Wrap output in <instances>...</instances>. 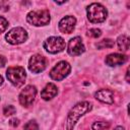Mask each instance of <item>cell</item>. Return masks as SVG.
Wrapping results in <instances>:
<instances>
[{
  "mask_svg": "<svg viewBox=\"0 0 130 130\" xmlns=\"http://www.w3.org/2000/svg\"><path fill=\"white\" fill-rule=\"evenodd\" d=\"M114 130H125V129H124L122 126H118V127H116Z\"/></svg>",
  "mask_w": 130,
  "mask_h": 130,
  "instance_id": "cell-25",
  "label": "cell"
},
{
  "mask_svg": "<svg viewBox=\"0 0 130 130\" xmlns=\"http://www.w3.org/2000/svg\"><path fill=\"white\" fill-rule=\"evenodd\" d=\"M126 80L129 82V70L127 69V72H126Z\"/></svg>",
  "mask_w": 130,
  "mask_h": 130,
  "instance_id": "cell-24",
  "label": "cell"
},
{
  "mask_svg": "<svg viewBox=\"0 0 130 130\" xmlns=\"http://www.w3.org/2000/svg\"><path fill=\"white\" fill-rule=\"evenodd\" d=\"M94 96L96 100H99L105 104L112 105L114 103V92L110 89H100L95 92Z\"/></svg>",
  "mask_w": 130,
  "mask_h": 130,
  "instance_id": "cell-13",
  "label": "cell"
},
{
  "mask_svg": "<svg viewBox=\"0 0 130 130\" xmlns=\"http://www.w3.org/2000/svg\"><path fill=\"white\" fill-rule=\"evenodd\" d=\"M58 90H57V86L54 83H48L44 89L41 91V98L45 101H49L52 100L54 96H56Z\"/></svg>",
  "mask_w": 130,
  "mask_h": 130,
  "instance_id": "cell-14",
  "label": "cell"
},
{
  "mask_svg": "<svg viewBox=\"0 0 130 130\" xmlns=\"http://www.w3.org/2000/svg\"><path fill=\"white\" fill-rule=\"evenodd\" d=\"M46 66H47V59L40 54H36L31 56L28 61V69L34 73L42 72L46 68Z\"/></svg>",
  "mask_w": 130,
  "mask_h": 130,
  "instance_id": "cell-9",
  "label": "cell"
},
{
  "mask_svg": "<svg viewBox=\"0 0 130 130\" xmlns=\"http://www.w3.org/2000/svg\"><path fill=\"white\" fill-rule=\"evenodd\" d=\"M75 24H76L75 17L71 16V15H67V16L63 17L60 20V22H59V29L63 34H70L74 29Z\"/></svg>",
  "mask_w": 130,
  "mask_h": 130,
  "instance_id": "cell-11",
  "label": "cell"
},
{
  "mask_svg": "<svg viewBox=\"0 0 130 130\" xmlns=\"http://www.w3.org/2000/svg\"><path fill=\"white\" fill-rule=\"evenodd\" d=\"M8 26V21L6 20V18L0 16V34L3 32Z\"/></svg>",
  "mask_w": 130,
  "mask_h": 130,
  "instance_id": "cell-21",
  "label": "cell"
},
{
  "mask_svg": "<svg viewBox=\"0 0 130 130\" xmlns=\"http://www.w3.org/2000/svg\"><path fill=\"white\" fill-rule=\"evenodd\" d=\"M15 112H16V110H15V108H14L13 106H6V107L3 109V113H4V115H6V116L13 115V114H15Z\"/></svg>",
  "mask_w": 130,
  "mask_h": 130,
  "instance_id": "cell-20",
  "label": "cell"
},
{
  "mask_svg": "<svg viewBox=\"0 0 130 130\" xmlns=\"http://www.w3.org/2000/svg\"><path fill=\"white\" fill-rule=\"evenodd\" d=\"M37 94V88L34 85H27L25 86L20 94H19V103L23 106V107H29L31 106Z\"/></svg>",
  "mask_w": 130,
  "mask_h": 130,
  "instance_id": "cell-8",
  "label": "cell"
},
{
  "mask_svg": "<svg viewBox=\"0 0 130 130\" xmlns=\"http://www.w3.org/2000/svg\"><path fill=\"white\" fill-rule=\"evenodd\" d=\"M2 83H3V77H2L1 75H0V85H1Z\"/></svg>",
  "mask_w": 130,
  "mask_h": 130,
  "instance_id": "cell-26",
  "label": "cell"
},
{
  "mask_svg": "<svg viewBox=\"0 0 130 130\" xmlns=\"http://www.w3.org/2000/svg\"><path fill=\"white\" fill-rule=\"evenodd\" d=\"M65 41L60 37H50L44 43V48L47 52L51 54H56L62 52L65 49Z\"/></svg>",
  "mask_w": 130,
  "mask_h": 130,
  "instance_id": "cell-6",
  "label": "cell"
},
{
  "mask_svg": "<svg viewBox=\"0 0 130 130\" xmlns=\"http://www.w3.org/2000/svg\"><path fill=\"white\" fill-rule=\"evenodd\" d=\"M127 57L123 54H119V53H113L110 54L106 57V64L109 66H117V65H122L126 62Z\"/></svg>",
  "mask_w": 130,
  "mask_h": 130,
  "instance_id": "cell-12",
  "label": "cell"
},
{
  "mask_svg": "<svg viewBox=\"0 0 130 130\" xmlns=\"http://www.w3.org/2000/svg\"><path fill=\"white\" fill-rule=\"evenodd\" d=\"M18 123H19V120H18V119H16V118H14V119H11V120L9 121V124H10L11 126H13V127L17 126V125H18Z\"/></svg>",
  "mask_w": 130,
  "mask_h": 130,
  "instance_id": "cell-22",
  "label": "cell"
},
{
  "mask_svg": "<svg viewBox=\"0 0 130 130\" xmlns=\"http://www.w3.org/2000/svg\"><path fill=\"white\" fill-rule=\"evenodd\" d=\"M110 127V123L109 122H105V121H98L94 122L91 126L92 130H107Z\"/></svg>",
  "mask_w": 130,
  "mask_h": 130,
  "instance_id": "cell-17",
  "label": "cell"
},
{
  "mask_svg": "<svg viewBox=\"0 0 130 130\" xmlns=\"http://www.w3.org/2000/svg\"><path fill=\"white\" fill-rule=\"evenodd\" d=\"M87 17L88 20L92 23L104 22L107 18V9L100 3H91L87 8Z\"/></svg>",
  "mask_w": 130,
  "mask_h": 130,
  "instance_id": "cell-2",
  "label": "cell"
},
{
  "mask_svg": "<svg viewBox=\"0 0 130 130\" xmlns=\"http://www.w3.org/2000/svg\"><path fill=\"white\" fill-rule=\"evenodd\" d=\"M5 63H6V59H5V57L0 56V67H3V66L5 65Z\"/></svg>",
  "mask_w": 130,
  "mask_h": 130,
  "instance_id": "cell-23",
  "label": "cell"
},
{
  "mask_svg": "<svg viewBox=\"0 0 130 130\" xmlns=\"http://www.w3.org/2000/svg\"><path fill=\"white\" fill-rule=\"evenodd\" d=\"M5 39L11 45H18V44H21V43L26 41L27 32L24 28L17 26V27H14V28L10 29L6 34Z\"/></svg>",
  "mask_w": 130,
  "mask_h": 130,
  "instance_id": "cell-5",
  "label": "cell"
},
{
  "mask_svg": "<svg viewBox=\"0 0 130 130\" xmlns=\"http://www.w3.org/2000/svg\"><path fill=\"white\" fill-rule=\"evenodd\" d=\"M117 44H118V47H119V49L121 51H127L129 49V44H130L129 38L127 36H125V35H122V36H120L118 38Z\"/></svg>",
  "mask_w": 130,
  "mask_h": 130,
  "instance_id": "cell-15",
  "label": "cell"
},
{
  "mask_svg": "<svg viewBox=\"0 0 130 130\" xmlns=\"http://www.w3.org/2000/svg\"><path fill=\"white\" fill-rule=\"evenodd\" d=\"M114 45H115V43L113 40L105 39V40H103L96 44V48L98 49H109V48H113Z\"/></svg>",
  "mask_w": 130,
  "mask_h": 130,
  "instance_id": "cell-16",
  "label": "cell"
},
{
  "mask_svg": "<svg viewBox=\"0 0 130 130\" xmlns=\"http://www.w3.org/2000/svg\"><path fill=\"white\" fill-rule=\"evenodd\" d=\"M6 76L8 80L13 84L15 87H20L23 85L26 77V73L23 67L21 66H14V67H9L6 71Z\"/></svg>",
  "mask_w": 130,
  "mask_h": 130,
  "instance_id": "cell-3",
  "label": "cell"
},
{
  "mask_svg": "<svg viewBox=\"0 0 130 130\" xmlns=\"http://www.w3.org/2000/svg\"><path fill=\"white\" fill-rule=\"evenodd\" d=\"M24 130H39V125L36 121H29L24 125Z\"/></svg>",
  "mask_w": 130,
  "mask_h": 130,
  "instance_id": "cell-18",
  "label": "cell"
},
{
  "mask_svg": "<svg viewBox=\"0 0 130 130\" xmlns=\"http://www.w3.org/2000/svg\"><path fill=\"white\" fill-rule=\"evenodd\" d=\"M68 54L71 56H78L84 52V46L80 37H75L71 39L68 43Z\"/></svg>",
  "mask_w": 130,
  "mask_h": 130,
  "instance_id": "cell-10",
  "label": "cell"
},
{
  "mask_svg": "<svg viewBox=\"0 0 130 130\" xmlns=\"http://www.w3.org/2000/svg\"><path fill=\"white\" fill-rule=\"evenodd\" d=\"M70 70H71V67H70L68 62L60 61L59 63H57L52 68V70L50 72V76H51L52 79L60 81V80H62L63 78H65L69 74Z\"/></svg>",
  "mask_w": 130,
  "mask_h": 130,
  "instance_id": "cell-7",
  "label": "cell"
},
{
  "mask_svg": "<svg viewBox=\"0 0 130 130\" xmlns=\"http://www.w3.org/2000/svg\"><path fill=\"white\" fill-rule=\"evenodd\" d=\"M101 35H102V31L99 28H90L87 31V36L91 37V38H99Z\"/></svg>",
  "mask_w": 130,
  "mask_h": 130,
  "instance_id": "cell-19",
  "label": "cell"
},
{
  "mask_svg": "<svg viewBox=\"0 0 130 130\" xmlns=\"http://www.w3.org/2000/svg\"><path fill=\"white\" fill-rule=\"evenodd\" d=\"M90 110H91V104L88 102H80L76 104L68 113L66 130H73L78 119L81 116H83L85 113L89 112Z\"/></svg>",
  "mask_w": 130,
  "mask_h": 130,
  "instance_id": "cell-1",
  "label": "cell"
},
{
  "mask_svg": "<svg viewBox=\"0 0 130 130\" xmlns=\"http://www.w3.org/2000/svg\"><path fill=\"white\" fill-rule=\"evenodd\" d=\"M50 13L47 9H42V10H34L27 13L26 15V20L36 26H41V25H46L50 22Z\"/></svg>",
  "mask_w": 130,
  "mask_h": 130,
  "instance_id": "cell-4",
  "label": "cell"
}]
</instances>
